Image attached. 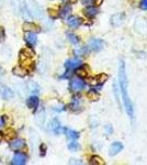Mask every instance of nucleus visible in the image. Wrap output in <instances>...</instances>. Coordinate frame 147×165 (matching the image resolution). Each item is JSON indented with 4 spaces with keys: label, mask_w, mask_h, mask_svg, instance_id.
Masks as SVG:
<instances>
[{
    "label": "nucleus",
    "mask_w": 147,
    "mask_h": 165,
    "mask_svg": "<svg viewBox=\"0 0 147 165\" xmlns=\"http://www.w3.org/2000/svg\"><path fill=\"white\" fill-rule=\"evenodd\" d=\"M119 81H120L121 94H122V98H123L125 111H126V113L131 118V120H133L134 107H133V102H132L130 96H129V91H127V77H126V73H125L124 62H121L120 72H119Z\"/></svg>",
    "instance_id": "1"
},
{
    "label": "nucleus",
    "mask_w": 147,
    "mask_h": 165,
    "mask_svg": "<svg viewBox=\"0 0 147 165\" xmlns=\"http://www.w3.org/2000/svg\"><path fill=\"white\" fill-rule=\"evenodd\" d=\"M103 46H104V43H103L102 40H98V39H93L89 42V45H88V49L90 51H95V52H98V51L102 50Z\"/></svg>",
    "instance_id": "2"
},
{
    "label": "nucleus",
    "mask_w": 147,
    "mask_h": 165,
    "mask_svg": "<svg viewBox=\"0 0 147 165\" xmlns=\"http://www.w3.org/2000/svg\"><path fill=\"white\" fill-rule=\"evenodd\" d=\"M86 84L85 81H82L81 79H79V78H75V79H72L70 81V89L72 91H80L82 90L83 88H85Z\"/></svg>",
    "instance_id": "3"
},
{
    "label": "nucleus",
    "mask_w": 147,
    "mask_h": 165,
    "mask_svg": "<svg viewBox=\"0 0 147 165\" xmlns=\"http://www.w3.org/2000/svg\"><path fill=\"white\" fill-rule=\"evenodd\" d=\"M0 96L4 98V99L7 100V99L13 98L14 94H13V91L11 90L9 87L4 86V85H1V86H0Z\"/></svg>",
    "instance_id": "4"
},
{
    "label": "nucleus",
    "mask_w": 147,
    "mask_h": 165,
    "mask_svg": "<svg viewBox=\"0 0 147 165\" xmlns=\"http://www.w3.org/2000/svg\"><path fill=\"white\" fill-rule=\"evenodd\" d=\"M122 150H123V144L121 142H113L109 149V154L111 156H114L117 153H120Z\"/></svg>",
    "instance_id": "5"
},
{
    "label": "nucleus",
    "mask_w": 147,
    "mask_h": 165,
    "mask_svg": "<svg viewBox=\"0 0 147 165\" xmlns=\"http://www.w3.org/2000/svg\"><path fill=\"white\" fill-rule=\"evenodd\" d=\"M81 65V61L79 58H70L65 63V67L68 69V71H72V69H76L78 68L79 66Z\"/></svg>",
    "instance_id": "6"
},
{
    "label": "nucleus",
    "mask_w": 147,
    "mask_h": 165,
    "mask_svg": "<svg viewBox=\"0 0 147 165\" xmlns=\"http://www.w3.org/2000/svg\"><path fill=\"white\" fill-rule=\"evenodd\" d=\"M25 162H27V156H25V154H23V153H17V154L13 156V158H12L11 164L23 165L25 164Z\"/></svg>",
    "instance_id": "7"
},
{
    "label": "nucleus",
    "mask_w": 147,
    "mask_h": 165,
    "mask_svg": "<svg viewBox=\"0 0 147 165\" xmlns=\"http://www.w3.org/2000/svg\"><path fill=\"white\" fill-rule=\"evenodd\" d=\"M24 145H25V141L22 139H14L10 142V149L13 151L21 150L22 148H24Z\"/></svg>",
    "instance_id": "8"
},
{
    "label": "nucleus",
    "mask_w": 147,
    "mask_h": 165,
    "mask_svg": "<svg viewBox=\"0 0 147 165\" xmlns=\"http://www.w3.org/2000/svg\"><path fill=\"white\" fill-rule=\"evenodd\" d=\"M24 39L27 41V43L30 44L31 46H34L35 44L38 43V37L33 32H27L25 35H24Z\"/></svg>",
    "instance_id": "9"
},
{
    "label": "nucleus",
    "mask_w": 147,
    "mask_h": 165,
    "mask_svg": "<svg viewBox=\"0 0 147 165\" xmlns=\"http://www.w3.org/2000/svg\"><path fill=\"white\" fill-rule=\"evenodd\" d=\"M124 20V14L123 13H117V14H114L112 18H111V23L112 25L114 27H117V25H120Z\"/></svg>",
    "instance_id": "10"
},
{
    "label": "nucleus",
    "mask_w": 147,
    "mask_h": 165,
    "mask_svg": "<svg viewBox=\"0 0 147 165\" xmlns=\"http://www.w3.org/2000/svg\"><path fill=\"white\" fill-rule=\"evenodd\" d=\"M27 105L30 109H33V110H34L38 106V98L36 97V96H32V97H30L27 100Z\"/></svg>",
    "instance_id": "11"
},
{
    "label": "nucleus",
    "mask_w": 147,
    "mask_h": 165,
    "mask_svg": "<svg viewBox=\"0 0 147 165\" xmlns=\"http://www.w3.org/2000/svg\"><path fill=\"white\" fill-rule=\"evenodd\" d=\"M67 23H68V25L70 28H74V29H76V28H78L79 25H80V23H81V20H80L79 18H77V17H69L68 19H67Z\"/></svg>",
    "instance_id": "12"
},
{
    "label": "nucleus",
    "mask_w": 147,
    "mask_h": 165,
    "mask_svg": "<svg viewBox=\"0 0 147 165\" xmlns=\"http://www.w3.org/2000/svg\"><path fill=\"white\" fill-rule=\"evenodd\" d=\"M49 128H51V130H53V132L56 133V134H58V133L61 132V130H63L61 125H59V122H58V120H56V119H54V120L49 123Z\"/></svg>",
    "instance_id": "13"
},
{
    "label": "nucleus",
    "mask_w": 147,
    "mask_h": 165,
    "mask_svg": "<svg viewBox=\"0 0 147 165\" xmlns=\"http://www.w3.org/2000/svg\"><path fill=\"white\" fill-rule=\"evenodd\" d=\"M23 29L25 31H27V32H40V28L38 27V25H35L34 23H30V22H27V23H24L23 24Z\"/></svg>",
    "instance_id": "14"
},
{
    "label": "nucleus",
    "mask_w": 147,
    "mask_h": 165,
    "mask_svg": "<svg viewBox=\"0 0 147 165\" xmlns=\"http://www.w3.org/2000/svg\"><path fill=\"white\" fill-rule=\"evenodd\" d=\"M34 55V53H33V51H31L30 49H25V50H22L20 53V57L21 60L23 61V60H25V58H30L32 57Z\"/></svg>",
    "instance_id": "15"
},
{
    "label": "nucleus",
    "mask_w": 147,
    "mask_h": 165,
    "mask_svg": "<svg viewBox=\"0 0 147 165\" xmlns=\"http://www.w3.org/2000/svg\"><path fill=\"white\" fill-rule=\"evenodd\" d=\"M65 131L67 138L70 139V140H76V139L79 138V133L77 131H74V130H69V129H63Z\"/></svg>",
    "instance_id": "16"
},
{
    "label": "nucleus",
    "mask_w": 147,
    "mask_h": 165,
    "mask_svg": "<svg viewBox=\"0 0 147 165\" xmlns=\"http://www.w3.org/2000/svg\"><path fill=\"white\" fill-rule=\"evenodd\" d=\"M97 13H98V9H97V8H95V7H88V8H86L85 14L87 16V17L93 18L95 16H97Z\"/></svg>",
    "instance_id": "17"
},
{
    "label": "nucleus",
    "mask_w": 147,
    "mask_h": 165,
    "mask_svg": "<svg viewBox=\"0 0 147 165\" xmlns=\"http://www.w3.org/2000/svg\"><path fill=\"white\" fill-rule=\"evenodd\" d=\"M13 74L18 75V76H20V77H23V76H25V75L27 74V71L24 67H20V66H18V67L13 68Z\"/></svg>",
    "instance_id": "18"
},
{
    "label": "nucleus",
    "mask_w": 147,
    "mask_h": 165,
    "mask_svg": "<svg viewBox=\"0 0 147 165\" xmlns=\"http://www.w3.org/2000/svg\"><path fill=\"white\" fill-rule=\"evenodd\" d=\"M90 163L93 165H103L104 164V161H103L102 158H100V156H98V155H95V156H92L91 158V161H90Z\"/></svg>",
    "instance_id": "19"
},
{
    "label": "nucleus",
    "mask_w": 147,
    "mask_h": 165,
    "mask_svg": "<svg viewBox=\"0 0 147 165\" xmlns=\"http://www.w3.org/2000/svg\"><path fill=\"white\" fill-rule=\"evenodd\" d=\"M108 79V75L106 74H100L98 75L96 78H95V83H99V84H102V83H104V81Z\"/></svg>",
    "instance_id": "20"
},
{
    "label": "nucleus",
    "mask_w": 147,
    "mask_h": 165,
    "mask_svg": "<svg viewBox=\"0 0 147 165\" xmlns=\"http://www.w3.org/2000/svg\"><path fill=\"white\" fill-rule=\"evenodd\" d=\"M67 37H68V40L70 41L72 44H78L79 43V37H77V35H75V34L68 33L67 34Z\"/></svg>",
    "instance_id": "21"
},
{
    "label": "nucleus",
    "mask_w": 147,
    "mask_h": 165,
    "mask_svg": "<svg viewBox=\"0 0 147 165\" xmlns=\"http://www.w3.org/2000/svg\"><path fill=\"white\" fill-rule=\"evenodd\" d=\"M87 97L89 98L90 100H98V99H99V95L97 94L96 91L91 90V91H89V93L87 94Z\"/></svg>",
    "instance_id": "22"
},
{
    "label": "nucleus",
    "mask_w": 147,
    "mask_h": 165,
    "mask_svg": "<svg viewBox=\"0 0 147 165\" xmlns=\"http://www.w3.org/2000/svg\"><path fill=\"white\" fill-rule=\"evenodd\" d=\"M68 149L70 150V151H74V152H75V151H77V150L79 149V144L76 141H72L68 144Z\"/></svg>",
    "instance_id": "23"
},
{
    "label": "nucleus",
    "mask_w": 147,
    "mask_h": 165,
    "mask_svg": "<svg viewBox=\"0 0 147 165\" xmlns=\"http://www.w3.org/2000/svg\"><path fill=\"white\" fill-rule=\"evenodd\" d=\"M77 75H78L79 77H86V76L88 75V73H87V71H86V69H83V68H80V69H78V71H77Z\"/></svg>",
    "instance_id": "24"
},
{
    "label": "nucleus",
    "mask_w": 147,
    "mask_h": 165,
    "mask_svg": "<svg viewBox=\"0 0 147 165\" xmlns=\"http://www.w3.org/2000/svg\"><path fill=\"white\" fill-rule=\"evenodd\" d=\"M69 11H70V7H65L64 9H63V11H62V17H66L67 14L69 13Z\"/></svg>",
    "instance_id": "25"
},
{
    "label": "nucleus",
    "mask_w": 147,
    "mask_h": 165,
    "mask_svg": "<svg viewBox=\"0 0 147 165\" xmlns=\"http://www.w3.org/2000/svg\"><path fill=\"white\" fill-rule=\"evenodd\" d=\"M140 8L144 10H147V0H142L140 1Z\"/></svg>",
    "instance_id": "26"
},
{
    "label": "nucleus",
    "mask_w": 147,
    "mask_h": 165,
    "mask_svg": "<svg viewBox=\"0 0 147 165\" xmlns=\"http://www.w3.org/2000/svg\"><path fill=\"white\" fill-rule=\"evenodd\" d=\"M4 40V30L0 28V42H2Z\"/></svg>",
    "instance_id": "27"
},
{
    "label": "nucleus",
    "mask_w": 147,
    "mask_h": 165,
    "mask_svg": "<svg viewBox=\"0 0 147 165\" xmlns=\"http://www.w3.org/2000/svg\"><path fill=\"white\" fill-rule=\"evenodd\" d=\"M48 13L51 14V17H53V18L57 17V12H55V10H52V9H49V10H48Z\"/></svg>",
    "instance_id": "28"
},
{
    "label": "nucleus",
    "mask_w": 147,
    "mask_h": 165,
    "mask_svg": "<svg viewBox=\"0 0 147 165\" xmlns=\"http://www.w3.org/2000/svg\"><path fill=\"white\" fill-rule=\"evenodd\" d=\"M45 151H46V146H45L44 144H42L41 145V154L44 155L45 154Z\"/></svg>",
    "instance_id": "29"
},
{
    "label": "nucleus",
    "mask_w": 147,
    "mask_h": 165,
    "mask_svg": "<svg viewBox=\"0 0 147 165\" xmlns=\"http://www.w3.org/2000/svg\"><path fill=\"white\" fill-rule=\"evenodd\" d=\"M108 131H109L110 133L112 132V128H111V125H106V132H108Z\"/></svg>",
    "instance_id": "30"
},
{
    "label": "nucleus",
    "mask_w": 147,
    "mask_h": 165,
    "mask_svg": "<svg viewBox=\"0 0 147 165\" xmlns=\"http://www.w3.org/2000/svg\"><path fill=\"white\" fill-rule=\"evenodd\" d=\"M14 135V132L13 131H8V139L11 138V137H13Z\"/></svg>",
    "instance_id": "31"
},
{
    "label": "nucleus",
    "mask_w": 147,
    "mask_h": 165,
    "mask_svg": "<svg viewBox=\"0 0 147 165\" xmlns=\"http://www.w3.org/2000/svg\"><path fill=\"white\" fill-rule=\"evenodd\" d=\"M91 1H92V0H82V2H83V4H91Z\"/></svg>",
    "instance_id": "32"
},
{
    "label": "nucleus",
    "mask_w": 147,
    "mask_h": 165,
    "mask_svg": "<svg viewBox=\"0 0 147 165\" xmlns=\"http://www.w3.org/2000/svg\"><path fill=\"white\" fill-rule=\"evenodd\" d=\"M102 1H103V0H95V2H96V4H98V6L102 4Z\"/></svg>",
    "instance_id": "33"
},
{
    "label": "nucleus",
    "mask_w": 147,
    "mask_h": 165,
    "mask_svg": "<svg viewBox=\"0 0 147 165\" xmlns=\"http://www.w3.org/2000/svg\"><path fill=\"white\" fill-rule=\"evenodd\" d=\"M4 119H0V127H2V125H4Z\"/></svg>",
    "instance_id": "34"
},
{
    "label": "nucleus",
    "mask_w": 147,
    "mask_h": 165,
    "mask_svg": "<svg viewBox=\"0 0 147 165\" xmlns=\"http://www.w3.org/2000/svg\"><path fill=\"white\" fill-rule=\"evenodd\" d=\"M2 138H4V135H2V133H1V132H0V141H1V140H2Z\"/></svg>",
    "instance_id": "35"
},
{
    "label": "nucleus",
    "mask_w": 147,
    "mask_h": 165,
    "mask_svg": "<svg viewBox=\"0 0 147 165\" xmlns=\"http://www.w3.org/2000/svg\"><path fill=\"white\" fill-rule=\"evenodd\" d=\"M1 75H2V69H1V67H0V78H1Z\"/></svg>",
    "instance_id": "36"
}]
</instances>
